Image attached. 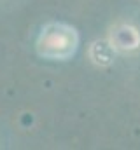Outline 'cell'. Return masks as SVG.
<instances>
[{"label": "cell", "mask_w": 140, "mask_h": 150, "mask_svg": "<svg viewBox=\"0 0 140 150\" xmlns=\"http://www.w3.org/2000/svg\"><path fill=\"white\" fill-rule=\"evenodd\" d=\"M75 30L65 25H51L42 30L39 38V52L47 58H67L75 51Z\"/></svg>", "instance_id": "6da1fadb"}, {"label": "cell", "mask_w": 140, "mask_h": 150, "mask_svg": "<svg viewBox=\"0 0 140 150\" xmlns=\"http://www.w3.org/2000/svg\"><path fill=\"white\" fill-rule=\"evenodd\" d=\"M109 40L117 52H133L140 47V32L130 23H117L110 28Z\"/></svg>", "instance_id": "7a4b0ae2"}, {"label": "cell", "mask_w": 140, "mask_h": 150, "mask_svg": "<svg viewBox=\"0 0 140 150\" xmlns=\"http://www.w3.org/2000/svg\"><path fill=\"white\" fill-rule=\"evenodd\" d=\"M114 52L116 49L112 47L110 40H95L91 45H89V59L93 65L96 67H109L112 65L114 61Z\"/></svg>", "instance_id": "3957f363"}]
</instances>
